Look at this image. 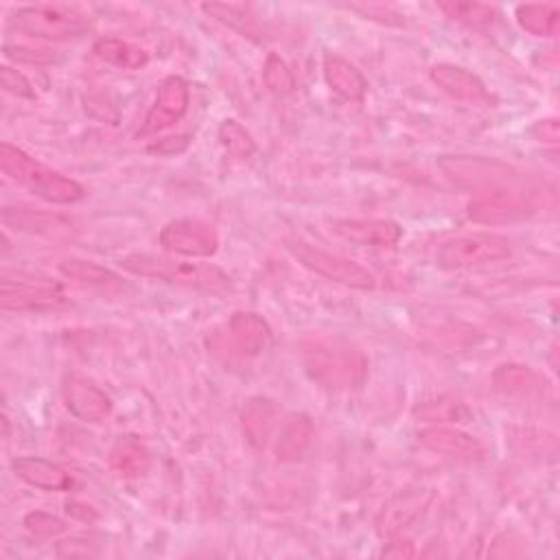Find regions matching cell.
I'll list each match as a JSON object with an SVG mask.
<instances>
[{"mask_svg": "<svg viewBox=\"0 0 560 560\" xmlns=\"http://www.w3.org/2000/svg\"><path fill=\"white\" fill-rule=\"evenodd\" d=\"M430 77L443 92H447L449 97H453L458 101H469V103L488 101V90H486L484 82L462 66L436 64V66H432Z\"/></svg>", "mask_w": 560, "mask_h": 560, "instance_id": "e0dca14e", "label": "cell"}, {"mask_svg": "<svg viewBox=\"0 0 560 560\" xmlns=\"http://www.w3.org/2000/svg\"><path fill=\"white\" fill-rule=\"evenodd\" d=\"M10 29L40 40H75L90 29V18L69 5H34L16 10Z\"/></svg>", "mask_w": 560, "mask_h": 560, "instance_id": "277c9868", "label": "cell"}, {"mask_svg": "<svg viewBox=\"0 0 560 560\" xmlns=\"http://www.w3.org/2000/svg\"><path fill=\"white\" fill-rule=\"evenodd\" d=\"M324 79L328 88L346 101H361L368 92V79L361 71L339 55H326L322 62Z\"/></svg>", "mask_w": 560, "mask_h": 560, "instance_id": "7402d4cb", "label": "cell"}, {"mask_svg": "<svg viewBox=\"0 0 560 560\" xmlns=\"http://www.w3.org/2000/svg\"><path fill=\"white\" fill-rule=\"evenodd\" d=\"M0 304L5 311H45L66 304L62 287L45 276H25L16 278L10 272L0 281Z\"/></svg>", "mask_w": 560, "mask_h": 560, "instance_id": "ba28073f", "label": "cell"}, {"mask_svg": "<svg viewBox=\"0 0 560 560\" xmlns=\"http://www.w3.org/2000/svg\"><path fill=\"white\" fill-rule=\"evenodd\" d=\"M25 527L40 538H53V536H60L66 532V523L62 519H58L49 512H40V510L29 512L25 517Z\"/></svg>", "mask_w": 560, "mask_h": 560, "instance_id": "1f68e13d", "label": "cell"}, {"mask_svg": "<svg viewBox=\"0 0 560 560\" xmlns=\"http://www.w3.org/2000/svg\"><path fill=\"white\" fill-rule=\"evenodd\" d=\"M331 231L361 248H395L403 237V228L393 220H335Z\"/></svg>", "mask_w": 560, "mask_h": 560, "instance_id": "5bb4252c", "label": "cell"}, {"mask_svg": "<svg viewBox=\"0 0 560 560\" xmlns=\"http://www.w3.org/2000/svg\"><path fill=\"white\" fill-rule=\"evenodd\" d=\"M512 254V246L497 233H464L447 239L436 250V265L440 270H466L484 263H497Z\"/></svg>", "mask_w": 560, "mask_h": 560, "instance_id": "5b68a950", "label": "cell"}, {"mask_svg": "<svg viewBox=\"0 0 560 560\" xmlns=\"http://www.w3.org/2000/svg\"><path fill=\"white\" fill-rule=\"evenodd\" d=\"M69 412L88 425H101L112 414L110 397L86 377H69L62 388Z\"/></svg>", "mask_w": 560, "mask_h": 560, "instance_id": "4fadbf2b", "label": "cell"}, {"mask_svg": "<svg viewBox=\"0 0 560 560\" xmlns=\"http://www.w3.org/2000/svg\"><path fill=\"white\" fill-rule=\"evenodd\" d=\"M5 55L18 64H29V66H47L55 62V55L47 49H32V47H5Z\"/></svg>", "mask_w": 560, "mask_h": 560, "instance_id": "836d02e7", "label": "cell"}, {"mask_svg": "<svg viewBox=\"0 0 560 560\" xmlns=\"http://www.w3.org/2000/svg\"><path fill=\"white\" fill-rule=\"evenodd\" d=\"M3 224L8 228L21 231V233H29V235H45V237H60V235H69L71 233V222L60 217V215H51L45 213L40 209H14L8 207L3 211Z\"/></svg>", "mask_w": 560, "mask_h": 560, "instance_id": "ffe728a7", "label": "cell"}, {"mask_svg": "<svg viewBox=\"0 0 560 560\" xmlns=\"http://www.w3.org/2000/svg\"><path fill=\"white\" fill-rule=\"evenodd\" d=\"M315 436V427L313 421L307 414H294L289 416L276 438L274 445V456L278 462H298L307 449L311 447Z\"/></svg>", "mask_w": 560, "mask_h": 560, "instance_id": "44dd1931", "label": "cell"}, {"mask_svg": "<svg viewBox=\"0 0 560 560\" xmlns=\"http://www.w3.org/2000/svg\"><path fill=\"white\" fill-rule=\"evenodd\" d=\"M307 375L328 393L359 390L368 379V357L350 341L331 335H311L302 341Z\"/></svg>", "mask_w": 560, "mask_h": 560, "instance_id": "6da1fadb", "label": "cell"}, {"mask_svg": "<svg viewBox=\"0 0 560 560\" xmlns=\"http://www.w3.org/2000/svg\"><path fill=\"white\" fill-rule=\"evenodd\" d=\"M287 248L307 270L315 272L318 276L328 278L333 283H339V285H346L352 289H372L377 285L375 274L352 259L326 252V250L304 244L300 239L289 241Z\"/></svg>", "mask_w": 560, "mask_h": 560, "instance_id": "52a82bcc", "label": "cell"}, {"mask_svg": "<svg viewBox=\"0 0 560 560\" xmlns=\"http://www.w3.org/2000/svg\"><path fill=\"white\" fill-rule=\"evenodd\" d=\"M121 267L134 276L162 281L166 285H177L186 289L200 291H226L231 289V276L215 265L186 263L169 257L155 254H127L121 261Z\"/></svg>", "mask_w": 560, "mask_h": 560, "instance_id": "3957f363", "label": "cell"}, {"mask_svg": "<svg viewBox=\"0 0 560 560\" xmlns=\"http://www.w3.org/2000/svg\"><path fill=\"white\" fill-rule=\"evenodd\" d=\"M0 86L5 88V92L14 95V97H23V99H34V86L32 82L16 69L12 66H3L0 69Z\"/></svg>", "mask_w": 560, "mask_h": 560, "instance_id": "d6a6232c", "label": "cell"}, {"mask_svg": "<svg viewBox=\"0 0 560 560\" xmlns=\"http://www.w3.org/2000/svg\"><path fill=\"white\" fill-rule=\"evenodd\" d=\"M534 213L532 202L514 191L503 186V189H493L482 196H477L473 202L466 207V215L475 224L484 226H499V224H514Z\"/></svg>", "mask_w": 560, "mask_h": 560, "instance_id": "30bf717a", "label": "cell"}, {"mask_svg": "<svg viewBox=\"0 0 560 560\" xmlns=\"http://www.w3.org/2000/svg\"><path fill=\"white\" fill-rule=\"evenodd\" d=\"M281 423V408L267 397H252L241 408V430L254 449H265Z\"/></svg>", "mask_w": 560, "mask_h": 560, "instance_id": "9a60e30c", "label": "cell"}, {"mask_svg": "<svg viewBox=\"0 0 560 560\" xmlns=\"http://www.w3.org/2000/svg\"><path fill=\"white\" fill-rule=\"evenodd\" d=\"M12 469L18 480L40 490L62 493L73 486V480L69 477V473L45 458H16L12 462Z\"/></svg>", "mask_w": 560, "mask_h": 560, "instance_id": "d6986e66", "label": "cell"}, {"mask_svg": "<svg viewBox=\"0 0 560 560\" xmlns=\"http://www.w3.org/2000/svg\"><path fill=\"white\" fill-rule=\"evenodd\" d=\"M95 55L105 62L112 64L116 69H125V71H136L142 69L149 62V53L142 51L140 47L119 40V38H103L95 45Z\"/></svg>", "mask_w": 560, "mask_h": 560, "instance_id": "484cf974", "label": "cell"}, {"mask_svg": "<svg viewBox=\"0 0 560 560\" xmlns=\"http://www.w3.org/2000/svg\"><path fill=\"white\" fill-rule=\"evenodd\" d=\"M517 23L536 38H553L560 27V10L558 5H521L517 8Z\"/></svg>", "mask_w": 560, "mask_h": 560, "instance_id": "4316f807", "label": "cell"}, {"mask_svg": "<svg viewBox=\"0 0 560 560\" xmlns=\"http://www.w3.org/2000/svg\"><path fill=\"white\" fill-rule=\"evenodd\" d=\"M493 388L512 399H540L547 393V382L527 365L503 363L493 372Z\"/></svg>", "mask_w": 560, "mask_h": 560, "instance_id": "2e32d148", "label": "cell"}, {"mask_svg": "<svg viewBox=\"0 0 560 560\" xmlns=\"http://www.w3.org/2000/svg\"><path fill=\"white\" fill-rule=\"evenodd\" d=\"M414 553L416 551H414L412 543H408V540H395V543H390V547L384 549V556H388V558H412Z\"/></svg>", "mask_w": 560, "mask_h": 560, "instance_id": "8d00e7d4", "label": "cell"}, {"mask_svg": "<svg viewBox=\"0 0 560 560\" xmlns=\"http://www.w3.org/2000/svg\"><path fill=\"white\" fill-rule=\"evenodd\" d=\"M228 331H231L235 346L239 348V352L244 357L261 354L272 339L270 324L259 313H252V311L233 313V318L228 322Z\"/></svg>", "mask_w": 560, "mask_h": 560, "instance_id": "ac0fdd59", "label": "cell"}, {"mask_svg": "<svg viewBox=\"0 0 560 560\" xmlns=\"http://www.w3.org/2000/svg\"><path fill=\"white\" fill-rule=\"evenodd\" d=\"M532 136L538 140V142H545V145H556L558 142V136H560V123L558 119H543L538 123L532 125Z\"/></svg>", "mask_w": 560, "mask_h": 560, "instance_id": "d590c367", "label": "cell"}, {"mask_svg": "<svg viewBox=\"0 0 560 560\" xmlns=\"http://www.w3.org/2000/svg\"><path fill=\"white\" fill-rule=\"evenodd\" d=\"M202 12L209 14L211 18L237 29L241 36L246 38H254L259 36V25H257V16L252 14L250 8L246 5H226V3H209L202 5Z\"/></svg>", "mask_w": 560, "mask_h": 560, "instance_id": "83f0119b", "label": "cell"}, {"mask_svg": "<svg viewBox=\"0 0 560 560\" xmlns=\"http://www.w3.org/2000/svg\"><path fill=\"white\" fill-rule=\"evenodd\" d=\"M189 145H191V136L179 134V136H169V138H162V140L153 142L149 147V151L160 153V155H175V153H182Z\"/></svg>", "mask_w": 560, "mask_h": 560, "instance_id": "e575fe53", "label": "cell"}, {"mask_svg": "<svg viewBox=\"0 0 560 560\" xmlns=\"http://www.w3.org/2000/svg\"><path fill=\"white\" fill-rule=\"evenodd\" d=\"M0 169H3V173L12 182H16L45 202L75 204L86 198V189L79 182L45 166L42 162L10 142L0 145Z\"/></svg>", "mask_w": 560, "mask_h": 560, "instance_id": "7a4b0ae2", "label": "cell"}, {"mask_svg": "<svg viewBox=\"0 0 560 560\" xmlns=\"http://www.w3.org/2000/svg\"><path fill=\"white\" fill-rule=\"evenodd\" d=\"M263 82L267 90L276 97H287L296 90V77L287 62L278 53H270L263 66Z\"/></svg>", "mask_w": 560, "mask_h": 560, "instance_id": "4dcf8cb0", "label": "cell"}, {"mask_svg": "<svg viewBox=\"0 0 560 560\" xmlns=\"http://www.w3.org/2000/svg\"><path fill=\"white\" fill-rule=\"evenodd\" d=\"M60 272L86 287L92 289H101V291H119L123 289V278L119 274H114L112 270L92 263V261H84V259H66L60 263Z\"/></svg>", "mask_w": 560, "mask_h": 560, "instance_id": "cb8c5ba5", "label": "cell"}, {"mask_svg": "<svg viewBox=\"0 0 560 560\" xmlns=\"http://www.w3.org/2000/svg\"><path fill=\"white\" fill-rule=\"evenodd\" d=\"M438 10L466 27H490L497 21V10L484 3H462V0H449V3H440Z\"/></svg>", "mask_w": 560, "mask_h": 560, "instance_id": "f1b7e54d", "label": "cell"}, {"mask_svg": "<svg viewBox=\"0 0 560 560\" xmlns=\"http://www.w3.org/2000/svg\"><path fill=\"white\" fill-rule=\"evenodd\" d=\"M189 105H191L189 84H186L182 77H166L158 88L155 101L147 112L145 125L138 132V136H151L173 127L184 119L186 112H189Z\"/></svg>", "mask_w": 560, "mask_h": 560, "instance_id": "8fae6325", "label": "cell"}, {"mask_svg": "<svg viewBox=\"0 0 560 560\" xmlns=\"http://www.w3.org/2000/svg\"><path fill=\"white\" fill-rule=\"evenodd\" d=\"M419 443L425 449L458 462H482L486 456L484 445L475 436L453 425H432L427 430H421Z\"/></svg>", "mask_w": 560, "mask_h": 560, "instance_id": "7c38bea8", "label": "cell"}, {"mask_svg": "<svg viewBox=\"0 0 560 560\" xmlns=\"http://www.w3.org/2000/svg\"><path fill=\"white\" fill-rule=\"evenodd\" d=\"M220 142L226 149V153L237 162H246L257 153L254 136L235 119H228L222 123Z\"/></svg>", "mask_w": 560, "mask_h": 560, "instance_id": "f546056e", "label": "cell"}, {"mask_svg": "<svg viewBox=\"0 0 560 560\" xmlns=\"http://www.w3.org/2000/svg\"><path fill=\"white\" fill-rule=\"evenodd\" d=\"M438 169L460 189L477 194L503 189L517 179V171L510 164L477 155H443L438 160Z\"/></svg>", "mask_w": 560, "mask_h": 560, "instance_id": "8992f818", "label": "cell"}, {"mask_svg": "<svg viewBox=\"0 0 560 560\" xmlns=\"http://www.w3.org/2000/svg\"><path fill=\"white\" fill-rule=\"evenodd\" d=\"M414 419L430 425H464L473 421V410L456 397H438L419 403Z\"/></svg>", "mask_w": 560, "mask_h": 560, "instance_id": "d4e9b609", "label": "cell"}, {"mask_svg": "<svg viewBox=\"0 0 560 560\" xmlns=\"http://www.w3.org/2000/svg\"><path fill=\"white\" fill-rule=\"evenodd\" d=\"M151 466L149 449L134 436L121 438L110 451V469L121 480H138Z\"/></svg>", "mask_w": 560, "mask_h": 560, "instance_id": "603a6c76", "label": "cell"}, {"mask_svg": "<svg viewBox=\"0 0 560 560\" xmlns=\"http://www.w3.org/2000/svg\"><path fill=\"white\" fill-rule=\"evenodd\" d=\"M66 512L71 514V517H75V519H82V521H95L99 514H97V510H92L90 506H86V503H77V501H69L66 503Z\"/></svg>", "mask_w": 560, "mask_h": 560, "instance_id": "74e56055", "label": "cell"}, {"mask_svg": "<svg viewBox=\"0 0 560 560\" xmlns=\"http://www.w3.org/2000/svg\"><path fill=\"white\" fill-rule=\"evenodd\" d=\"M160 246L186 259H209L220 250V235L215 226L204 220H175L160 231Z\"/></svg>", "mask_w": 560, "mask_h": 560, "instance_id": "9c48e42d", "label": "cell"}]
</instances>
